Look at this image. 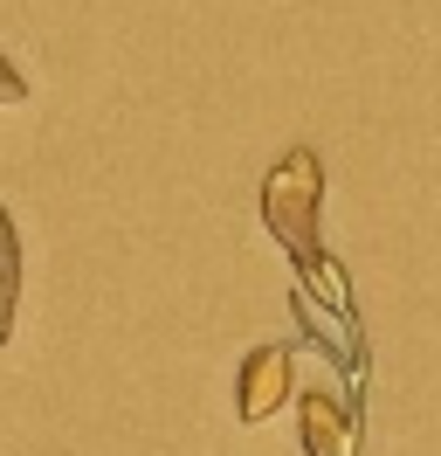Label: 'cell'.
<instances>
[{"mask_svg":"<svg viewBox=\"0 0 441 456\" xmlns=\"http://www.w3.org/2000/svg\"><path fill=\"white\" fill-rule=\"evenodd\" d=\"M14 290H21V242H14V222L0 215V339L14 332Z\"/></svg>","mask_w":441,"mask_h":456,"instance_id":"4","label":"cell"},{"mask_svg":"<svg viewBox=\"0 0 441 456\" xmlns=\"http://www.w3.org/2000/svg\"><path fill=\"white\" fill-rule=\"evenodd\" d=\"M297 415H303V450H310V456H358V422H352L345 401L303 395Z\"/></svg>","mask_w":441,"mask_h":456,"instance_id":"3","label":"cell"},{"mask_svg":"<svg viewBox=\"0 0 441 456\" xmlns=\"http://www.w3.org/2000/svg\"><path fill=\"white\" fill-rule=\"evenodd\" d=\"M283 395H290V346H255L242 360V380H235V415L255 428L283 408Z\"/></svg>","mask_w":441,"mask_h":456,"instance_id":"2","label":"cell"},{"mask_svg":"<svg viewBox=\"0 0 441 456\" xmlns=\"http://www.w3.org/2000/svg\"><path fill=\"white\" fill-rule=\"evenodd\" d=\"M21 97H28V84L14 77V62L0 56V104H21Z\"/></svg>","mask_w":441,"mask_h":456,"instance_id":"5","label":"cell"},{"mask_svg":"<svg viewBox=\"0 0 441 456\" xmlns=\"http://www.w3.org/2000/svg\"><path fill=\"white\" fill-rule=\"evenodd\" d=\"M317 200H325V167H317V152H310V145L283 152V159L269 167V180H262V222H269V235L290 249V263L303 270L310 297H325L331 312H338V325H345L352 305H345L338 263L317 249Z\"/></svg>","mask_w":441,"mask_h":456,"instance_id":"1","label":"cell"}]
</instances>
